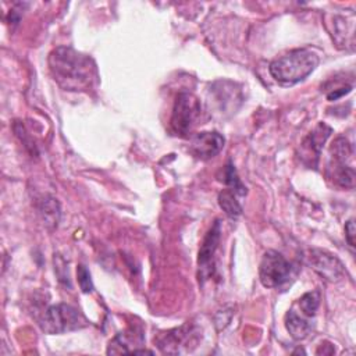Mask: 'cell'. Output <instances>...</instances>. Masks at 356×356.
I'll return each instance as SVG.
<instances>
[{
	"label": "cell",
	"instance_id": "6da1fadb",
	"mask_svg": "<svg viewBox=\"0 0 356 356\" xmlns=\"http://www.w3.org/2000/svg\"><path fill=\"white\" fill-rule=\"evenodd\" d=\"M49 68L55 81L66 91H83L97 79L94 60L72 48H57L49 56Z\"/></svg>",
	"mask_w": 356,
	"mask_h": 356
},
{
	"label": "cell",
	"instance_id": "7a4b0ae2",
	"mask_svg": "<svg viewBox=\"0 0 356 356\" xmlns=\"http://www.w3.org/2000/svg\"><path fill=\"white\" fill-rule=\"evenodd\" d=\"M319 66V56L310 49H295L270 63L272 77L281 85L291 86L308 78Z\"/></svg>",
	"mask_w": 356,
	"mask_h": 356
},
{
	"label": "cell",
	"instance_id": "3957f363",
	"mask_svg": "<svg viewBox=\"0 0 356 356\" xmlns=\"http://www.w3.org/2000/svg\"><path fill=\"white\" fill-rule=\"evenodd\" d=\"M201 117V102L198 98L190 92H180L175 98L172 116H171V128L175 135L186 137L197 126L198 119Z\"/></svg>",
	"mask_w": 356,
	"mask_h": 356
},
{
	"label": "cell",
	"instance_id": "277c9868",
	"mask_svg": "<svg viewBox=\"0 0 356 356\" xmlns=\"http://www.w3.org/2000/svg\"><path fill=\"white\" fill-rule=\"evenodd\" d=\"M41 324L49 334H63L82 328L88 322L78 309L66 304H59L46 309Z\"/></svg>",
	"mask_w": 356,
	"mask_h": 356
},
{
	"label": "cell",
	"instance_id": "5b68a950",
	"mask_svg": "<svg viewBox=\"0 0 356 356\" xmlns=\"http://www.w3.org/2000/svg\"><path fill=\"white\" fill-rule=\"evenodd\" d=\"M291 275L293 266L280 252H264L259 266V277L266 288H279L284 286L290 281Z\"/></svg>",
	"mask_w": 356,
	"mask_h": 356
},
{
	"label": "cell",
	"instance_id": "8992f818",
	"mask_svg": "<svg viewBox=\"0 0 356 356\" xmlns=\"http://www.w3.org/2000/svg\"><path fill=\"white\" fill-rule=\"evenodd\" d=\"M309 264L312 269L326 281L328 283H337L344 279L345 269L344 264L339 261V259L323 249H312L309 252Z\"/></svg>",
	"mask_w": 356,
	"mask_h": 356
},
{
	"label": "cell",
	"instance_id": "52a82bcc",
	"mask_svg": "<svg viewBox=\"0 0 356 356\" xmlns=\"http://www.w3.org/2000/svg\"><path fill=\"white\" fill-rule=\"evenodd\" d=\"M331 132H333L331 127H328L324 123H319L317 127L304 139V142L301 144V148H302L301 159L306 166L313 167L312 166V157L315 159V163L317 166L323 145L326 144V141H327V138L330 137Z\"/></svg>",
	"mask_w": 356,
	"mask_h": 356
},
{
	"label": "cell",
	"instance_id": "ba28073f",
	"mask_svg": "<svg viewBox=\"0 0 356 356\" xmlns=\"http://www.w3.org/2000/svg\"><path fill=\"white\" fill-rule=\"evenodd\" d=\"M224 146V138L219 132H199L191 139L190 152L201 160H209L219 155Z\"/></svg>",
	"mask_w": 356,
	"mask_h": 356
},
{
	"label": "cell",
	"instance_id": "9c48e42d",
	"mask_svg": "<svg viewBox=\"0 0 356 356\" xmlns=\"http://www.w3.org/2000/svg\"><path fill=\"white\" fill-rule=\"evenodd\" d=\"M144 344V334L139 328H128L123 333H119L109 345L108 353H134Z\"/></svg>",
	"mask_w": 356,
	"mask_h": 356
},
{
	"label": "cell",
	"instance_id": "30bf717a",
	"mask_svg": "<svg viewBox=\"0 0 356 356\" xmlns=\"http://www.w3.org/2000/svg\"><path fill=\"white\" fill-rule=\"evenodd\" d=\"M220 235H221V224L219 220L215 221L212 228L208 231L201 249H199V256H198V264L199 269L202 272H209L210 273V264L215 257V253L217 250L219 242H220Z\"/></svg>",
	"mask_w": 356,
	"mask_h": 356
},
{
	"label": "cell",
	"instance_id": "8fae6325",
	"mask_svg": "<svg viewBox=\"0 0 356 356\" xmlns=\"http://www.w3.org/2000/svg\"><path fill=\"white\" fill-rule=\"evenodd\" d=\"M188 339H190V330L187 328V326H184L181 328H175L161 334L157 338V345L163 352L178 353L180 352V346H184L183 344H186Z\"/></svg>",
	"mask_w": 356,
	"mask_h": 356
},
{
	"label": "cell",
	"instance_id": "7c38bea8",
	"mask_svg": "<svg viewBox=\"0 0 356 356\" xmlns=\"http://www.w3.org/2000/svg\"><path fill=\"white\" fill-rule=\"evenodd\" d=\"M328 175L331 180L341 188L355 187V170L348 163L333 161L328 166Z\"/></svg>",
	"mask_w": 356,
	"mask_h": 356
},
{
	"label": "cell",
	"instance_id": "4fadbf2b",
	"mask_svg": "<svg viewBox=\"0 0 356 356\" xmlns=\"http://www.w3.org/2000/svg\"><path fill=\"white\" fill-rule=\"evenodd\" d=\"M38 209H39V215L48 228H56L59 226L61 209H60V204L56 198H53L50 195L43 197L39 201Z\"/></svg>",
	"mask_w": 356,
	"mask_h": 356
},
{
	"label": "cell",
	"instance_id": "5bb4252c",
	"mask_svg": "<svg viewBox=\"0 0 356 356\" xmlns=\"http://www.w3.org/2000/svg\"><path fill=\"white\" fill-rule=\"evenodd\" d=\"M286 327L294 339H304L312 331V323L298 315L294 309L286 315Z\"/></svg>",
	"mask_w": 356,
	"mask_h": 356
},
{
	"label": "cell",
	"instance_id": "9a60e30c",
	"mask_svg": "<svg viewBox=\"0 0 356 356\" xmlns=\"http://www.w3.org/2000/svg\"><path fill=\"white\" fill-rule=\"evenodd\" d=\"M219 205L230 219H238L242 213V208L237 201V194L230 188L220 192Z\"/></svg>",
	"mask_w": 356,
	"mask_h": 356
},
{
	"label": "cell",
	"instance_id": "2e32d148",
	"mask_svg": "<svg viewBox=\"0 0 356 356\" xmlns=\"http://www.w3.org/2000/svg\"><path fill=\"white\" fill-rule=\"evenodd\" d=\"M330 153H331L333 161L348 163L352 159L353 149H352V145L348 142V139H345L344 137H339L331 144Z\"/></svg>",
	"mask_w": 356,
	"mask_h": 356
},
{
	"label": "cell",
	"instance_id": "e0dca14e",
	"mask_svg": "<svg viewBox=\"0 0 356 356\" xmlns=\"http://www.w3.org/2000/svg\"><path fill=\"white\" fill-rule=\"evenodd\" d=\"M223 181L230 187V190H233L237 195H245L246 194V188L245 186L241 183V180L237 175V171L234 168V166L231 163H228L224 168V178Z\"/></svg>",
	"mask_w": 356,
	"mask_h": 356
},
{
	"label": "cell",
	"instance_id": "ac0fdd59",
	"mask_svg": "<svg viewBox=\"0 0 356 356\" xmlns=\"http://www.w3.org/2000/svg\"><path fill=\"white\" fill-rule=\"evenodd\" d=\"M320 305V294L317 291L306 293L301 299H299V308L302 313L308 317L315 316L316 310L319 309Z\"/></svg>",
	"mask_w": 356,
	"mask_h": 356
},
{
	"label": "cell",
	"instance_id": "d6986e66",
	"mask_svg": "<svg viewBox=\"0 0 356 356\" xmlns=\"http://www.w3.org/2000/svg\"><path fill=\"white\" fill-rule=\"evenodd\" d=\"M77 277H78V284L79 288L82 290V293L89 294L94 291V284H92V279H91V273L86 269V266L79 264L77 269Z\"/></svg>",
	"mask_w": 356,
	"mask_h": 356
},
{
	"label": "cell",
	"instance_id": "ffe728a7",
	"mask_svg": "<svg viewBox=\"0 0 356 356\" xmlns=\"http://www.w3.org/2000/svg\"><path fill=\"white\" fill-rule=\"evenodd\" d=\"M355 233H356V230H355V221L350 219V220L346 221V224H345V238H346V241H348V244H349L350 248H355Z\"/></svg>",
	"mask_w": 356,
	"mask_h": 356
},
{
	"label": "cell",
	"instance_id": "44dd1931",
	"mask_svg": "<svg viewBox=\"0 0 356 356\" xmlns=\"http://www.w3.org/2000/svg\"><path fill=\"white\" fill-rule=\"evenodd\" d=\"M350 89H352V86H342V88H338V89H334V92H331V94H328L327 95V98H328V101H337L338 98H341V97H344V95H346L348 92H350Z\"/></svg>",
	"mask_w": 356,
	"mask_h": 356
}]
</instances>
